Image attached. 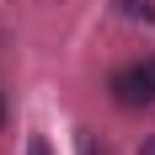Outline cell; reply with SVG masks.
Masks as SVG:
<instances>
[{"label": "cell", "mask_w": 155, "mask_h": 155, "mask_svg": "<svg viewBox=\"0 0 155 155\" xmlns=\"http://www.w3.org/2000/svg\"><path fill=\"white\" fill-rule=\"evenodd\" d=\"M139 155H155V139H150V144H144V150H139Z\"/></svg>", "instance_id": "4"}, {"label": "cell", "mask_w": 155, "mask_h": 155, "mask_svg": "<svg viewBox=\"0 0 155 155\" xmlns=\"http://www.w3.org/2000/svg\"><path fill=\"white\" fill-rule=\"evenodd\" d=\"M112 96H118V107H155V59L118 70L112 75Z\"/></svg>", "instance_id": "1"}, {"label": "cell", "mask_w": 155, "mask_h": 155, "mask_svg": "<svg viewBox=\"0 0 155 155\" xmlns=\"http://www.w3.org/2000/svg\"><path fill=\"white\" fill-rule=\"evenodd\" d=\"M123 16H144V21H155V5H150V0H123Z\"/></svg>", "instance_id": "2"}, {"label": "cell", "mask_w": 155, "mask_h": 155, "mask_svg": "<svg viewBox=\"0 0 155 155\" xmlns=\"http://www.w3.org/2000/svg\"><path fill=\"white\" fill-rule=\"evenodd\" d=\"M27 155H54V150H48L43 139H32V144H27Z\"/></svg>", "instance_id": "3"}]
</instances>
